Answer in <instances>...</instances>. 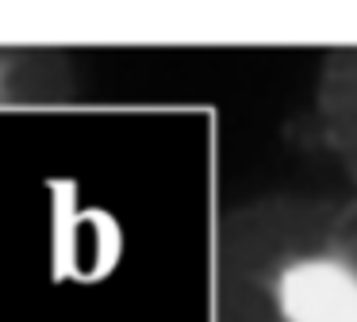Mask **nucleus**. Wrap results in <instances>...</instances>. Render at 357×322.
<instances>
[{"mask_svg": "<svg viewBox=\"0 0 357 322\" xmlns=\"http://www.w3.org/2000/svg\"><path fill=\"white\" fill-rule=\"evenodd\" d=\"M208 322H357V199L231 204L211 230Z\"/></svg>", "mask_w": 357, "mask_h": 322, "instance_id": "f257e3e1", "label": "nucleus"}, {"mask_svg": "<svg viewBox=\"0 0 357 322\" xmlns=\"http://www.w3.org/2000/svg\"><path fill=\"white\" fill-rule=\"evenodd\" d=\"M311 142L342 173L357 199V46H331L311 84Z\"/></svg>", "mask_w": 357, "mask_h": 322, "instance_id": "f03ea898", "label": "nucleus"}]
</instances>
